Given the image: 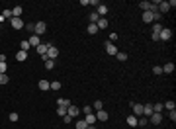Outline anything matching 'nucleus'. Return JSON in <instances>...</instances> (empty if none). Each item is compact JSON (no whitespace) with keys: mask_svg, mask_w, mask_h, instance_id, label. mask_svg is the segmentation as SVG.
Wrapping results in <instances>:
<instances>
[{"mask_svg":"<svg viewBox=\"0 0 176 129\" xmlns=\"http://www.w3.org/2000/svg\"><path fill=\"white\" fill-rule=\"evenodd\" d=\"M33 33H35V35H39V37H41V35H45V33H47V24H45V22H37V24H35Z\"/></svg>","mask_w":176,"mask_h":129,"instance_id":"1","label":"nucleus"},{"mask_svg":"<svg viewBox=\"0 0 176 129\" xmlns=\"http://www.w3.org/2000/svg\"><path fill=\"white\" fill-rule=\"evenodd\" d=\"M57 57H59V49H57L55 45H51L49 49H47V59H51V61H55ZM47 59H45V61H47Z\"/></svg>","mask_w":176,"mask_h":129,"instance_id":"2","label":"nucleus"},{"mask_svg":"<svg viewBox=\"0 0 176 129\" xmlns=\"http://www.w3.org/2000/svg\"><path fill=\"white\" fill-rule=\"evenodd\" d=\"M10 24H12L14 29H24V20H20V18H10Z\"/></svg>","mask_w":176,"mask_h":129,"instance_id":"3","label":"nucleus"},{"mask_svg":"<svg viewBox=\"0 0 176 129\" xmlns=\"http://www.w3.org/2000/svg\"><path fill=\"white\" fill-rule=\"evenodd\" d=\"M170 37H172V32H170L168 27H163V32L158 33V39H163V41H168Z\"/></svg>","mask_w":176,"mask_h":129,"instance_id":"4","label":"nucleus"},{"mask_svg":"<svg viewBox=\"0 0 176 129\" xmlns=\"http://www.w3.org/2000/svg\"><path fill=\"white\" fill-rule=\"evenodd\" d=\"M51 45H53V43H41V45L35 47V49H37V53L41 55V57H45V55H47V49H49Z\"/></svg>","mask_w":176,"mask_h":129,"instance_id":"5","label":"nucleus"},{"mask_svg":"<svg viewBox=\"0 0 176 129\" xmlns=\"http://www.w3.org/2000/svg\"><path fill=\"white\" fill-rule=\"evenodd\" d=\"M27 41H29V45H32V47H39V45H41V37H39V35H35V33H33V35H29V39H27Z\"/></svg>","mask_w":176,"mask_h":129,"instance_id":"6","label":"nucleus"},{"mask_svg":"<svg viewBox=\"0 0 176 129\" xmlns=\"http://www.w3.org/2000/svg\"><path fill=\"white\" fill-rule=\"evenodd\" d=\"M131 108H133V116L135 117L143 116V106H141V104H131Z\"/></svg>","mask_w":176,"mask_h":129,"instance_id":"7","label":"nucleus"},{"mask_svg":"<svg viewBox=\"0 0 176 129\" xmlns=\"http://www.w3.org/2000/svg\"><path fill=\"white\" fill-rule=\"evenodd\" d=\"M106 51H108V55H117V47L110 41H106Z\"/></svg>","mask_w":176,"mask_h":129,"instance_id":"8","label":"nucleus"},{"mask_svg":"<svg viewBox=\"0 0 176 129\" xmlns=\"http://www.w3.org/2000/svg\"><path fill=\"white\" fill-rule=\"evenodd\" d=\"M57 106H61V108H67V110H69V106H72V104H71V100H69V98H59V100H57Z\"/></svg>","mask_w":176,"mask_h":129,"instance_id":"9","label":"nucleus"},{"mask_svg":"<svg viewBox=\"0 0 176 129\" xmlns=\"http://www.w3.org/2000/svg\"><path fill=\"white\" fill-rule=\"evenodd\" d=\"M155 111H153V104H145L143 106V116L145 117H149V116H153Z\"/></svg>","mask_w":176,"mask_h":129,"instance_id":"10","label":"nucleus"},{"mask_svg":"<svg viewBox=\"0 0 176 129\" xmlns=\"http://www.w3.org/2000/svg\"><path fill=\"white\" fill-rule=\"evenodd\" d=\"M84 121H86V125H94L96 123V114H86Z\"/></svg>","mask_w":176,"mask_h":129,"instance_id":"11","label":"nucleus"},{"mask_svg":"<svg viewBox=\"0 0 176 129\" xmlns=\"http://www.w3.org/2000/svg\"><path fill=\"white\" fill-rule=\"evenodd\" d=\"M151 117V123H155V125H158V123H163V114H153Z\"/></svg>","mask_w":176,"mask_h":129,"instance_id":"12","label":"nucleus"},{"mask_svg":"<svg viewBox=\"0 0 176 129\" xmlns=\"http://www.w3.org/2000/svg\"><path fill=\"white\" fill-rule=\"evenodd\" d=\"M67 114L71 117H78V114H80V110H78L76 106H69V110H67Z\"/></svg>","mask_w":176,"mask_h":129,"instance_id":"13","label":"nucleus"},{"mask_svg":"<svg viewBox=\"0 0 176 129\" xmlns=\"http://www.w3.org/2000/svg\"><path fill=\"white\" fill-rule=\"evenodd\" d=\"M108 111H104V110H100V111H96V119H100V121H108Z\"/></svg>","mask_w":176,"mask_h":129,"instance_id":"14","label":"nucleus"},{"mask_svg":"<svg viewBox=\"0 0 176 129\" xmlns=\"http://www.w3.org/2000/svg\"><path fill=\"white\" fill-rule=\"evenodd\" d=\"M170 6H168V2H158V14H164V12H168Z\"/></svg>","mask_w":176,"mask_h":129,"instance_id":"15","label":"nucleus"},{"mask_svg":"<svg viewBox=\"0 0 176 129\" xmlns=\"http://www.w3.org/2000/svg\"><path fill=\"white\" fill-rule=\"evenodd\" d=\"M96 12H98V16L102 18V16H106V14H108V6H106V4H100V6L96 8Z\"/></svg>","mask_w":176,"mask_h":129,"instance_id":"16","label":"nucleus"},{"mask_svg":"<svg viewBox=\"0 0 176 129\" xmlns=\"http://www.w3.org/2000/svg\"><path fill=\"white\" fill-rule=\"evenodd\" d=\"M37 86H39V90L45 92V90H49V88H51V82H47V80H39Z\"/></svg>","mask_w":176,"mask_h":129,"instance_id":"17","label":"nucleus"},{"mask_svg":"<svg viewBox=\"0 0 176 129\" xmlns=\"http://www.w3.org/2000/svg\"><path fill=\"white\" fill-rule=\"evenodd\" d=\"M96 26H98V29H106V27H108V20H106V18H100L96 22Z\"/></svg>","mask_w":176,"mask_h":129,"instance_id":"18","label":"nucleus"},{"mask_svg":"<svg viewBox=\"0 0 176 129\" xmlns=\"http://www.w3.org/2000/svg\"><path fill=\"white\" fill-rule=\"evenodd\" d=\"M26 59H27V53H26V51H18V53H16V61H20V63H24Z\"/></svg>","mask_w":176,"mask_h":129,"instance_id":"19","label":"nucleus"},{"mask_svg":"<svg viewBox=\"0 0 176 129\" xmlns=\"http://www.w3.org/2000/svg\"><path fill=\"white\" fill-rule=\"evenodd\" d=\"M127 125L129 127H137V117L131 114V116H127Z\"/></svg>","mask_w":176,"mask_h":129,"instance_id":"20","label":"nucleus"},{"mask_svg":"<svg viewBox=\"0 0 176 129\" xmlns=\"http://www.w3.org/2000/svg\"><path fill=\"white\" fill-rule=\"evenodd\" d=\"M29 49H32V45H29V41H27V39H26V41H22V43H20V51H29Z\"/></svg>","mask_w":176,"mask_h":129,"instance_id":"21","label":"nucleus"},{"mask_svg":"<svg viewBox=\"0 0 176 129\" xmlns=\"http://www.w3.org/2000/svg\"><path fill=\"white\" fill-rule=\"evenodd\" d=\"M22 12H24V10H22V6L12 8V18H20V16H22Z\"/></svg>","mask_w":176,"mask_h":129,"instance_id":"22","label":"nucleus"},{"mask_svg":"<svg viewBox=\"0 0 176 129\" xmlns=\"http://www.w3.org/2000/svg\"><path fill=\"white\" fill-rule=\"evenodd\" d=\"M143 22H147V24L155 22V20H153V12H143Z\"/></svg>","mask_w":176,"mask_h":129,"instance_id":"23","label":"nucleus"},{"mask_svg":"<svg viewBox=\"0 0 176 129\" xmlns=\"http://www.w3.org/2000/svg\"><path fill=\"white\" fill-rule=\"evenodd\" d=\"M147 123H149V119H147V117H145V116L137 117V125H139V127H145V125H147Z\"/></svg>","mask_w":176,"mask_h":129,"instance_id":"24","label":"nucleus"},{"mask_svg":"<svg viewBox=\"0 0 176 129\" xmlns=\"http://www.w3.org/2000/svg\"><path fill=\"white\" fill-rule=\"evenodd\" d=\"M139 8H141L143 12H149V8H151V2H147V0H143V2H139Z\"/></svg>","mask_w":176,"mask_h":129,"instance_id":"25","label":"nucleus"},{"mask_svg":"<svg viewBox=\"0 0 176 129\" xmlns=\"http://www.w3.org/2000/svg\"><path fill=\"white\" fill-rule=\"evenodd\" d=\"M161 32H163V26H161L158 22H155V24H153V33H155V35H158Z\"/></svg>","mask_w":176,"mask_h":129,"instance_id":"26","label":"nucleus"},{"mask_svg":"<svg viewBox=\"0 0 176 129\" xmlns=\"http://www.w3.org/2000/svg\"><path fill=\"white\" fill-rule=\"evenodd\" d=\"M88 20H90V24H96L98 20H100V16H98V12H92L90 16H88Z\"/></svg>","mask_w":176,"mask_h":129,"instance_id":"27","label":"nucleus"},{"mask_svg":"<svg viewBox=\"0 0 176 129\" xmlns=\"http://www.w3.org/2000/svg\"><path fill=\"white\" fill-rule=\"evenodd\" d=\"M88 33H90V35H96L98 33V26L96 24H90V26H88Z\"/></svg>","mask_w":176,"mask_h":129,"instance_id":"28","label":"nucleus"},{"mask_svg":"<svg viewBox=\"0 0 176 129\" xmlns=\"http://www.w3.org/2000/svg\"><path fill=\"white\" fill-rule=\"evenodd\" d=\"M163 106H164V110H174V108H176V106H174V102H172V100H168V102H164L163 104Z\"/></svg>","mask_w":176,"mask_h":129,"instance_id":"29","label":"nucleus"},{"mask_svg":"<svg viewBox=\"0 0 176 129\" xmlns=\"http://www.w3.org/2000/svg\"><path fill=\"white\" fill-rule=\"evenodd\" d=\"M172 71H174V64H172V63H166L163 67V72H172Z\"/></svg>","mask_w":176,"mask_h":129,"instance_id":"30","label":"nucleus"},{"mask_svg":"<svg viewBox=\"0 0 176 129\" xmlns=\"http://www.w3.org/2000/svg\"><path fill=\"white\" fill-rule=\"evenodd\" d=\"M0 16H2V18H4V20H10V18H12V10H10V8H6V10H4V12H2V14H0Z\"/></svg>","mask_w":176,"mask_h":129,"instance_id":"31","label":"nucleus"},{"mask_svg":"<svg viewBox=\"0 0 176 129\" xmlns=\"http://www.w3.org/2000/svg\"><path fill=\"white\" fill-rule=\"evenodd\" d=\"M45 69H47V71H51V69H55V61H51V59H47V61H45Z\"/></svg>","mask_w":176,"mask_h":129,"instance_id":"32","label":"nucleus"},{"mask_svg":"<svg viewBox=\"0 0 176 129\" xmlns=\"http://www.w3.org/2000/svg\"><path fill=\"white\" fill-rule=\"evenodd\" d=\"M102 108H104V102H102V100H96V102H94V110L100 111Z\"/></svg>","mask_w":176,"mask_h":129,"instance_id":"33","label":"nucleus"},{"mask_svg":"<svg viewBox=\"0 0 176 129\" xmlns=\"http://www.w3.org/2000/svg\"><path fill=\"white\" fill-rule=\"evenodd\" d=\"M86 127H88V125H86L84 119H78L76 121V129H86Z\"/></svg>","mask_w":176,"mask_h":129,"instance_id":"34","label":"nucleus"},{"mask_svg":"<svg viewBox=\"0 0 176 129\" xmlns=\"http://www.w3.org/2000/svg\"><path fill=\"white\" fill-rule=\"evenodd\" d=\"M117 61H127V53H121V51H117Z\"/></svg>","mask_w":176,"mask_h":129,"instance_id":"35","label":"nucleus"},{"mask_svg":"<svg viewBox=\"0 0 176 129\" xmlns=\"http://www.w3.org/2000/svg\"><path fill=\"white\" fill-rule=\"evenodd\" d=\"M10 82V78H8V74L4 72V74H0V84H8Z\"/></svg>","mask_w":176,"mask_h":129,"instance_id":"36","label":"nucleus"},{"mask_svg":"<svg viewBox=\"0 0 176 129\" xmlns=\"http://www.w3.org/2000/svg\"><path fill=\"white\" fill-rule=\"evenodd\" d=\"M51 90H61V82L59 80H53L51 82Z\"/></svg>","mask_w":176,"mask_h":129,"instance_id":"37","label":"nucleus"},{"mask_svg":"<svg viewBox=\"0 0 176 129\" xmlns=\"http://www.w3.org/2000/svg\"><path fill=\"white\" fill-rule=\"evenodd\" d=\"M57 114H59L61 117H63V116H67V108H61V106H57Z\"/></svg>","mask_w":176,"mask_h":129,"instance_id":"38","label":"nucleus"},{"mask_svg":"<svg viewBox=\"0 0 176 129\" xmlns=\"http://www.w3.org/2000/svg\"><path fill=\"white\" fill-rule=\"evenodd\" d=\"M24 27H26V29H27L29 33H33V29H35V24H26Z\"/></svg>","mask_w":176,"mask_h":129,"instance_id":"39","label":"nucleus"},{"mask_svg":"<svg viewBox=\"0 0 176 129\" xmlns=\"http://www.w3.org/2000/svg\"><path fill=\"white\" fill-rule=\"evenodd\" d=\"M153 74H163V67H153Z\"/></svg>","mask_w":176,"mask_h":129,"instance_id":"40","label":"nucleus"},{"mask_svg":"<svg viewBox=\"0 0 176 129\" xmlns=\"http://www.w3.org/2000/svg\"><path fill=\"white\" fill-rule=\"evenodd\" d=\"M6 69H8L6 63H0V74H4V72H6Z\"/></svg>","mask_w":176,"mask_h":129,"instance_id":"41","label":"nucleus"},{"mask_svg":"<svg viewBox=\"0 0 176 129\" xmlns=\"http://www.w3.org/2000/svg\"><path fill=\"white\" fill-rule=\"evenodd\" d=\"M18 119H20V116L16 114V111H14V114H10V121H18Z\"/></svg>","mask_w":176,"mask_h":129,"instance_id":"42","label":"nucleus"},{"mask_svg":"<svg viewBox=\"0 0 176 129\" xmlns=\"http://www.w3.org/2000/svg\"><path fill=\"white\" fill-rule=\"evenodd\" d=\"M82 114H84V116L86 114H92V108L90 106H84V108H82Z\"/></svg>","mask_w":176,"mask_h":129,"instance_id":"43","label":"nucleus"},{"mask_svg":"<svg viewBox=\"0 0 176 129\" xmlns=\"http://www.w3.org/2000/svg\"><path fill=\"white\" fill-rule=\"evenodd\" d=\"M168 117L172 119V121H174V119H176V111H174V110H170V111H168Z\"/></svg>","mask_w":176,"mask_h":129,"instance_id":"44","label":"nucleus"},{"mask_svg":"<svg viewBox=\"0 0 176 129\" xmlns=\"http://www.w3.org/2000/svg\"><path fill=\"white\" fill-rule=\"evenodd\" d=\"M63 121H65V123H71V121H72V117L67 114V116H63Z\"/></svg>","mask_w":176,"mask_h":129,"instance_id":"45","label":"nucleus"},{"mask_svg":"<svg viewBox=\"0 0 176 129\" xmlns=\"http://www.w3.org/2000/svg\"><path fill=\"white\" fill-rule=\"evenodd\" d=\"M116 39H117V33H110V43H114Z\"/></svg>","mask_w":176,"mask_h":129,"instance_id":"46","label":"nucleus"},{"mask_svg":"<svg viewBox=\"0 0 176 129\" xmlns=\"http://www.w3.org/2000/svg\"><path fill=\"white\" fill-rule=\"evenodd\" d=\"M86 129H96V125H88V127H86Z\"/></svg>","mask_w":176,"mask_h":129,"instance_id":"47","label":"nucleus"}]
</instances>
